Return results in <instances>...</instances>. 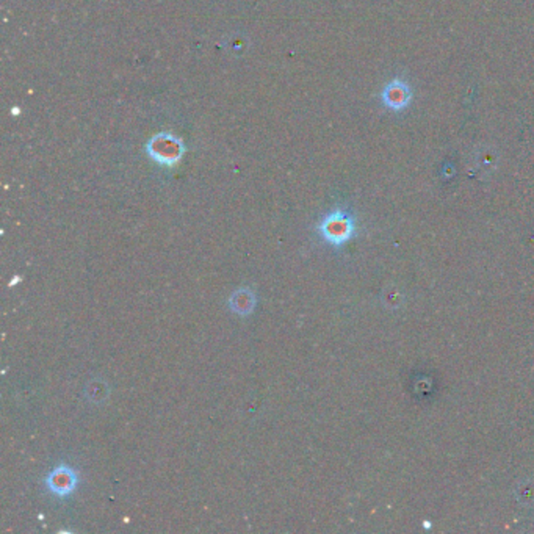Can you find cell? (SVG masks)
<instances>
[{"mask_svg": "<svg viewBox=\"0 0 534 534\" xmlns=\"http://www.w3.org/2000/svg\"><path fill=\"white\" fill-rule=\"evenodd\" d=\"M147 157L165 168H174L185 154V145L171 132H160L146 143Z\"/></svg>", "mask_w": 534, "mask_h": 534, "instance_id": "cell-1", "label": "cell"}, {"mask_svg": "<svg viewBox=\"0 0 534 534\" xmlns=\"http://www.w3.org/2000/svg\"><path fill=\"white\" fill-rule=\"evenodd\" d=\"M318 232L327 243L342 246L353 237L356 232V224L353 216L342 209L332 210L318 224Z\"/></svg>", "mask_w": 534, "mask_h": 534, "instance_id": "cell-2", "label": "cell"}, {"mask_svg": "<svg viewBox=\"0 0 534 534\" xmlns=\"http://www.w3.org/2000/svg\"><path fill=\"white\" fill-rule=\"evenodd\" d=\"M79 486V473L71 465L60 464L45 478V487L57 497H69Z\"/></svg>", "mask_w": 534, "mask_h": 534, "instance_id": "cell-3", "label": "cell"}, {"mask_svg": "<svg viewBox=\"0 0 534 534\" xmlns=\"http://www.w3.org/2000/svg\"><path fill=\"white\" fill-rule=\"evenodd\" d=\"M382 105L392 112H403L411 105L412 90L406 80L395 77L381 91Z\"/></svg>", "mask_w": 534, "mask_h": 534, "instance_id": "cell-4", "label": "cell"}, {"mask_svg": "<svg viewBox=\"0 0 534 534\" xmlns=\"http://www.w3.org/2000/svg\"><path fill=\"white\" fill-rule=\"evenodd\" d=\"M229 309L232 310L235 315H240V317H248L257 306V295L256 291L251 289V287H238L231 296H229L227 301Z\"/></svg>", "mask_w": 534, "mask_h": 534, "instance_id": "cell-5", "label": "cell"}, {"mask_svg": "<svg viewBox=\"0 0 534 534\" xmlns=\"http://www.w3.org/2000/svg\"><path fill=\"white\" fill-rule=\"evenodd\" d=\"M227 48L234 55H241L246 50V48H248V41H246L245 38H241L240 34H235L234 38L229 39Z\"/></svg>", "mask_w": 534, "mask_h": 534, "instance_id": "cell-6", "label": "cell"}]
</instances>
